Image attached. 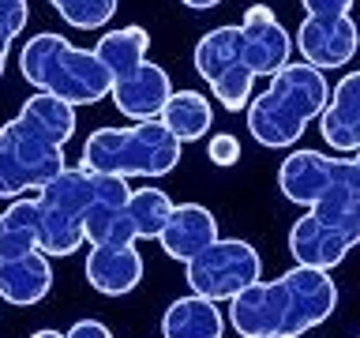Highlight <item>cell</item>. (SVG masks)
Wrapping results in <instances>:
<instances>
[{"mask_svg":"<svg viewBox=\"0 0 360 338\" xmlns=\"http://www.w3.org/2000/svg\"><path fill=\"white\" fill-rule=\"evenodd\" d=\"M278 188L289 203L308 207L289 230L297 267L334 270L360 244V165L323 151H292L281 158Z\"/></svg>","mask_w":360,"mask_h":338,"instance_id":"1","label":"cell"},{"mask_svg":"<svg viewBox=\"0 0 360 338\" xmlns=\"http://www.w3.org/2000/svg\"><path fill=\"white\" fill-rule=\"evenodd\" d=\"M338 286L330 270L292 267L274 282L259 278L229 301V323L240 338H300L330 320Z\"/></svg>","mask_w":360,"mask_h":338,"instance_id":"2","label":"cell"},{"mask_svg":"<svg viewBox=\"0 0 360 338\" xmlns=\"http://www.w3.org/2000/svg\"><path fill=\"white\" fill-rule=\"evenodd\" d=\"M326 98H330V83L319 68L289 61L278 75H270V87L263 94L248 101V132L259 146H270V151L292 146L311 120H319Z\"/></svg>","mask_w":360,"mask_h":338,"instance_id":"3","label":"cell"},{"mask_svg":"<svg viewBox=\"0 0 360 338\" xmlns=\"http://www.w3.org/2000/svg\"><path fill=\"white\" fill-rule=\"evenodd\" d=\"M19 68L34 90L60 98L68 106H94L112 90V75L94 56V49H79L53 30L27 38V45L19 49Z\"/></svg>","mask_w":360,"mask_h":338,"instance_id":"4","label":"cell"},{"mask_svg":"<svg viewBox=\"0 0 360 338\" xmlns=\"http://www.w3.org/2000/svg\"><path fill=\"white\" fill-rule=\"evenodd\" d=\"M180 139L169 135L162 120H139L131 128H98L83 143V165L86 173L105 177H165L180 162Z\"/></svg>","mask_w":360,"mask_h":338,"instance_id":"5","label":"cell"},{"mask_svg":"<svg viewBox=\"0 0 360 338\" xmlns=\"http://www.w3.org/2000/svg\"><path fill=\"white\" fill-rule=\"evenodd\" d=\"M94 203V173L86 169H60L49 184L38 188V252L41 256H72L86 244L83 214Z\"/></svg>","mask_w":360,"mask_h":338,"instance_id":"6","label":"cell"},{"mask_svg":"<svg viewBox=\"0 0 360 338\" xmlns=\"http://www.w3.org/2000/svg\"><path fill=\"white\" fill-rule=\"evenodd\" d=\"M64 169V146L41 135L30 120L11 117L0 128V199H19L30 188H45Z\"/></svg>","mask_w":360,"mask_h":338,"instance_id":"7","label":"cell"},{"mask_svg":"<svg viewBox=\"0 0 360 338\" xmlns=\"http://www.w3.org/2000/svg\"><path fill=\"white\" fill-rule=\"evenodd\" d=\"M195 72L210 83L214 98L229 113L248 109L252 101L255 68L248 61L240 27H214L195 42Z\"/></svg>","mask_w":360,"mask_h":338,"instance_id":"8","label":"cell"},{"mask_svg":"<svg viewBox=\"0 0 360 338\" xmlns=\"http://www.w3.org/2000/svg\"><path fill=\"white\" fill-rule=\"evenodd\" d=\"M188 286L195 297L207 301H233L240 289L255 286L263 278V259L248 241H214L199 256L188 259Z\"/></svg>","mask_w":360,"mask_h":338,"instance_id":"9","label":"cell"},{"mask_svg":"<svg viewBox=\"0 0 360 338\" xmlns=\"http://www.w3.org/2000/svg\"><path fill=\"white\" fill-rule=\"evenodd\" d=\"M292 45L300 49V61L319 72L345 68L360 49V27L353 15H304Z\"/></svg>","mask_w":360,"mask_h":338,"instance_id":"10","label":"cell"},{"mask_svg":"<svg viewBox=\"0 0 360 338\" xmlns=\"http://www.w3.org/2000/svg\"><path fill=\"white\" fill-rule=\"evenodd\" d=\"M240 34H244V49H248V61H252L255 75H278L289 64L292 38L266 4H252L244 11Z\"/></svg>","mask_w":360,"mask_h":338,"instance_id":"11","label":"cell"},{"mask_svg":"<svg viewBox=\"0 0 360 338\" xmlns=\"http://www.w3.org/2000/svg\"><path fill=\"white\" fill-rule=\"evenodd\" d=\"M319 132L334 154L360 151V72H345L334 83L330 98L319 113Z\"/></svg>","mask_w":360,"mask_h":338,"instance_id":"12","label":"cell"},{"mask_svg":"<svg viewBox=\"0 0 360 338\" xmlns=\"http://www.w3.org/2000/svg\"><path fill=\"white\" fill-rule=\"evenodd\" d=\"M169 94H173L169 72H165V68H158L154 61H143L131 75L112 79V90H109V98L117 101V109L128 120H135V124L162 117Z\"/></svg>","mask_w":360,"mask_h":338,"instance_id":"13","label":"cell"},{"mask_svg":"<svg viewBox=\"0 0 360 338\" xmlns=\"http://www.w3.org/2000/svg\"><path fill=\"white\" fill-rule=\"evenodd\" d=\"M86 282L101 297H124L143 282V256L135 244H101L86 256Z\"/></svg>","mask_w":360,"mask_h":338,"instance_id":"14","label":"cell"},{"mask_svg":"<svg viewBox=\"0 0 360 338\" xmlns=\"http://www.w3.org/2000/svg\"><path fill=\"white\" fill-rule=\"evenodd\" d=\"M158 241H162L169 259L188 263L191 256H199L202 248H210L218 241V218H214L202 203H180V207H173V214H169V222H165V230Z\"/></svg>","mask_w":360,"mask_h":338,"instance_id":"15","label":"cell"},{"mask_svg":"<svg viewBox=\"0 0 360 338\" xmlns=\"http://www.w3.org/2000/svg\"><path fill=\"white\" fill-rule=\"evenodd\" d=\"M49 289H53L49 256L27 252V256L0 259V301L19 304V308H30V304L49 297Z\"/></svg>","mask_w":360,"mask_h":338,"instance_id":"16","label":"cell"},{"mask_svg":"<svg viewBox=\"0 0 360 338\" xmlns=\"http://www.w3.org/2000/svg\"><path fill=\"white\" fill-rule=\"evenodd\" d=\"M225 320L221 308L207 297H180L162 315V338H221Z\"/></svg>","mask_w":360,"mask_h":338,"instance_id":"17","label":"cell"},{"mask_svg":"<svg viewBox=\"0 0 360 338\" xmlns=\"http://www.w3.org/2000/svg\"><path fill=\"white\" fill-rule=\"evenodd\" d=\"M158 120L169 128L173 139L195 143V139H202V135L214 128V109H210V98L199 94V90H173Z\"/></svg>","mask_w":360,"mask_h":338,"instance_id":"18","label":"cell"},{"mask_svg":"<svg viewBox=\"0 0 360 338\" xmlns=\"http://www.w3.org/2000/svg\"><path fill=\"white\" fill-rule=\"evenodd\" d=\"M146 45H150V34L143 27H120V30L101 34L94 45V56L105 64V72L112 79H124L146 61Z\"/></svg>","mask_w":360,"mask_h":338,"instance_id":"19","label":"cell"},{"mask_svg":"<svg viewBox=\"0 0 360 338\" xmlns=\"http://www.w3.org/2000/svg\"><path fill=\"white\" fill-rule=\"evenodd\" d=\"M38 252V211L34 196H19L0 214V259Z\"/></svg>","mask_w":360,"mask_h":338,"instance_id":"20","label":"cell"},{"mask_svg":"<svg viewBox=\"0 0 360 338\" xmlns=\"http://www.w3.org/2000/svg\"><path fill=\"white\" fill-rule=\"evenodd\" d=\"M19 117L30 120L41 135H49V139L60 143V146L75 135V106H68V101L53 98V94H41V90H34V94L22 101Z\"/></svg>","mask_w":360,"mask_h":338,"instance_id":"21","label":"cell"},{"mask_svg":"<svg viewBox=\"0 0 360 338\" xmlns=\"http://www.w3.org/2000/svg\"><path fill=\"white\" fill-rule=\"evenodd\" d=\"M176 203L165 196L162 188H131L128 196V218L135 230V241H158L173 214Z\"/></svg>","mask_w":360,"mask_h":338,"instance_id":"22","label":"cell"},{"mask_svg":"<svg viewBox=\"0 0 360 338\" xmlns=\"http://www.w3.org/2000/svg\"><path fill=\"white\" fill-rule=\"evenodd\" d=\"M53 11H60V19L75 30H98L117 15L120 0H49Z\"/></svg>","mask_w":360,"mask_h":338,"instance_id":"23","label":"cell"},{"mask_svg":"<svg viewBox=\"0 0 360 338\" xmlns=\"http://www.w3.org/2000/svg\"><path fill=\"white\" fill-rule=\"evenodd\" d=\"M27 19H30L27 0H0V75H4L11 42H15L19 34L27 30Z\"/></svg>","mask_w":360,"mask_h":338,"instance_id":"24","label":"cell"},{"mask_svg":"<svg viewBox=\"0 0 360 338\" xmlns=\"http://www.w3.org/2000/svg\"><path fill=\"white\" fill-rule=\"evenodd\" d=\"M207 158L214 165H236L240 162V139L229 132H218V135H210V143H207Z\"/></svg>","mask_w":360,"mask_h":338,"instance_id":"25","label":"cell"},{"mask_svg":"<svg viewBox=\"0 0 360 338\" xmlns=\"http://www.w3.org/2000/svg\"><path fill=\"white\" fill-rule=\"evenodd\" d=\"M308 15H349L353 0H300Z\"/></svg>","mask_w":360,"mask_h":338,"instance_id":"26","label":"cell"},{"mask_svg":"<svg viewBox=\"0 0 360 338\" xmlns=\"http://www.w3.org/2000/svg\"><path fill=\"white\" fill-rule=\"evenodd\" d=\"M64 338H112V331H109L101 320H79Z\"/></svg>","mask_w":360,"mask_h":338,"instance_id":"27","label":"cell"},{"mask_svg":"<svg viewBox=\"0 0 360 338\" xmlns=\"http://www.w3.org/2000/svg\"><path fill=\"white\" fill-rule=\"evenodd\" d=\"M184 8H195V11H207V8H218L221 0H180Z\"/></svg>","mask_w":360,"mask_h":338,"instance_id":"28","label":"cell"},{"mask_svg":"<svg viewBox=\"0 0 360 338\" xmlns=\"http://www.w3.org/2000/svg\"><path fill=\"white\" fill-rule=\"evenodd\" d=\"M30 338H64L60 331H53V327H45V331H34Z\"/></svg>","mask_w":360,"mask_h":338,"instance_id":"29","label":"cell"},{"mask_svg":"<svg viewBox=\"0 0 360 338\" xmlns=\"http://www.w3.org/2000/svg\"><path fill=\"white\" fill-rule=\"evenodd\" d=\"M353 162H356V165H360V151H356V154H353Z\"/></svg>","mask_w":360,"mask_h":338,"instance_id":"30","label":"cell"}]
</instances>
